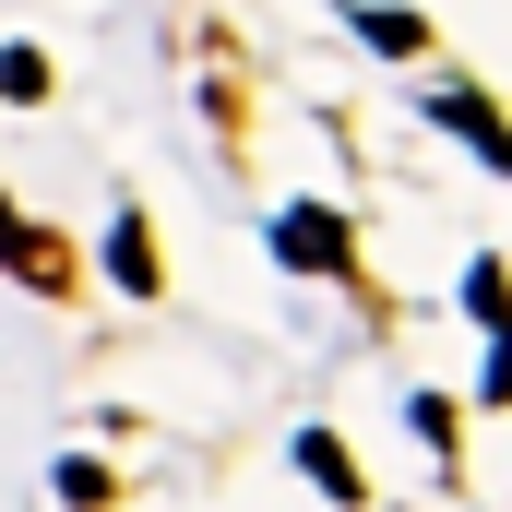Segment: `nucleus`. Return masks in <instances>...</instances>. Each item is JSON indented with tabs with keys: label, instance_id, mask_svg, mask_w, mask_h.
Returning a JSON list of instances; mask_svg holds the SVG:
<instances>
[{
	"label": "nucleus",
	"instance_id": "nucleus-6",
	"mask_svg": "<svg viewBox=\"0 0 512 512\" xmlns=\"http://www.w3.org/2000/svg\"><path fill=\"white\" fill-rule=\"evenodd\" d=\"M0 96L36 108V96H48V60H36V48H0Z\"/></svg>",
	"mask_w": 512,
	"mask_h": 512
},
{
	"label": "nucleus",
	"instance_id": "nucleus-1",
	"mask_svg": "<svg viewBox=\"0 0 512 512\" xmlns=\"http://www.w3.org/2000/svg\"><path fill=\"white\" fill-rule=\"evenodd\" d=\"M0 262H12V274H24V286H48V298H72V251H60V239H48V227H24V215H12V203H0Z\"/></svg>",
	"mask_w": 512,
	"mask_h": 512
},
{
	"label": "nucleus",
	"instance_id": "nucleus-8",
	"mask_svg": "<svg viewBox=\"0 0 512 512\" xmlns=\"http://www.w3.org/2000/svg\"><path fill=\"white\" fill-rule=\"evenodd\" d=\"M477 393H489V405H512V334H501V358H489V382H477Z\"/></svg>",
	"mask_w": 512,
	"mask_h": 512
},
{
	"label": "nucleus",
	"instance_id": "nucleus-4",
	"mask_svg": "<svg viewBox=\"0 0 512 512\" xmlns=\"http://www.w3.org/2000/svg\"><path fill=\"white\" fill-rule=\"evenodd\" d=\"M298 465H310L334 501H358V465H346V441H334V429H310V441H298Z\"/></svg>",
	"mask_w": 512,
	"mask_h": 512
},
{
	"label": "nucleus",
	"instance_id": "nucleus-7",
	"mask_svg": "<svg viewBox=\"0 0 512 512\" xmlns=\"http://www.w3.org/2000/svg\"><path fill=\"white\" fill-rule=\"evenodd\" d=\"M441 120H453V131H477V143H489V155H501V167H512V131L489 120V108H477V96H441Z\"/></svg>",
	"mask_w": 512,
	"mask_h": 512
},
{
	"label": "nucleus",
	"instance_id": "nucleus-2",
	"mask_svg": "<svg viewBox=\"0 0 512 512\" xmlns=\"http://www.w3.org/2000/svg\"><path fill=\"white\" fill-rule=\"evenodd\" d=\"M274 251L298 262V274H346V227H334V215H286V227H274Z\"/></svg>",
	"mask_w": 512,
	"mask_h": 512
},
{
	"label": "nucleus",
	"instance_id": "nucleus-3",
	"mask_svg": "<svg viewBox=\"0 0 512 512\" xmlns=\"http://www.w3.org/2000/svg\"><path fill=\"white\" fill-rule=\"evenodd\" d=\"M108 274H120L131 298H155V239H143V215H120V227H108Z\"/></svg>",
	"mask_w": 512,
	"mask_h": 512
},
{
	"label": "nucleus",
	"instance_id": "nucleus-5",
	"mask_svg": "<svg viewBox=\"0 0 512 512\" xmlns=\"http://www.w3.org/2000/svg\"><path fill=\"white\" fill-rule=\"evenodd\" d=\"M465 310H477V322H501V334H512V274H501V262H477V274H465Z\"/></svg>",
	"mask_w": 512,
	"mask_h": 512
}]
</instances>
